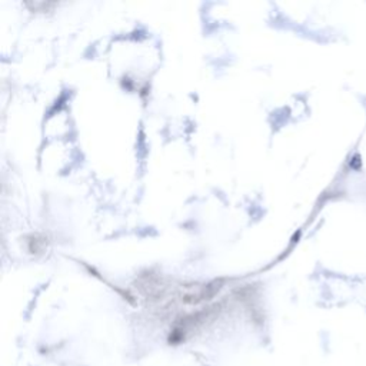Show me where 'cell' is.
I'll list each match as a JSON object with an SVG mask.
<instances>
[{
  "label": "cell",
  "instance_id": "6da1fadb",
  "mask_svg": "<svg viewBox=\"0 0 366 366\" xmlns=\"http://www.w3.org/2000/svg\"><path fill=\"white\" fill-rule=\"evenodd\" d=\"M27 250L30 253H41V250L46 246V238H43L41 235H30L26 239Z\"/></svg>",
  "mask_w": 366,
  "mask_h": 366
}]
</instances>
